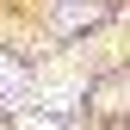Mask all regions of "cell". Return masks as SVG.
<instances>
[{"label": "cell", "mask_w": 130, "mask_h": 130, "mask_svg": "<svg viewBox=\"0 0 130 130\" xmlns=\"http://www.w3.org/2000/svg\"><path fill=\"white\" fill-rule=\"evenodd\" d=\"M19 130H62V124H50V118H25Z\"/></svg>", "instance_id": "cell-3"}, {"label": "cell", "mask_w": 130, "mask_h": 130, "mask_svg": "<svg viewBox=\"0 0 130 130\" xmlns=\"http://www.w3.org/2000/svg\"><path fill=\"white\" fill-rule=\"evenodd\" d=\"M87 19H99V6H87V0H62V25H87Z\"/></svg>", "instance_id": "cell-2"}, {"label": "cell", "mask_w": 130, "mask_h": 130, "mask_svg": "<svg viewBox=\"0 0 130 130\" xmlns=\"http://www.w3.org/2000/svg\"><path fill=\"white\" fill-rule=\"evenodd\" d=\"M0 99H25V68L12 56H0Z\"/></svg>", "instance_id": "cell-1"}]
</instances>
